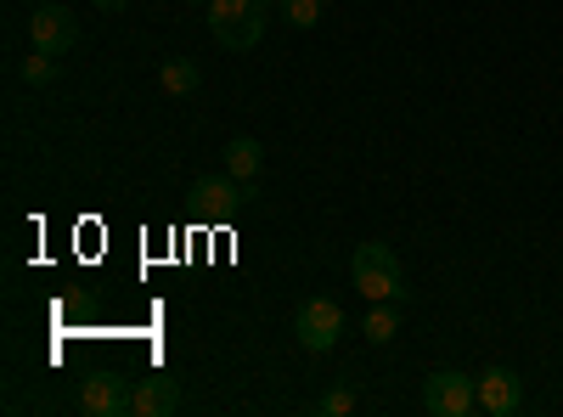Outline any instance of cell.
<instances>
[{
	"mask_svg": "<svg viewBox=\"0 0 563 417\" xmlns=\"http://www.w3.org/2000/svg\"><path fill=\"white\" fill-rule=\"evenodd\" d=\"M23 74V85H57V74H63V57H52V52H29V63L18 68Z\"/></svg>",
	"mask_w": 563,
	"mask_h": 417,
	"instance_id": "4fadbf2b",
	"label": "cell"
},
{
	"mask_svg": "<svg viewBox=\"0 0 563 417\" xmlns=\"http://www.w3.org/2000/svg\"><path fill=\"white\" fill-rule=\"evenodd\" d=\"M316 411H321V417H344V411H355V389H350V384L327 389V395L316 400Z\"/></svg>",
	"mask_w": 563,
	"mask_h": 417,
	"instance_id": "9a60e30c",
	"label": "cell"
},
{
	"mask_svg": "<svg viewBox=\"0 0 563 417\" xmlns=\"http://www.w3.org/2000/svg\"><path fill=\"white\" fill-rule=\"evenodd\" d=\"M265 12L271 0H209V34L225 52H254L265 34Z\"/></svg>",
	"mask_w": 563,
	"mask_h": 417,
	"instance_id": "6da1fadb",
	"label": "cell"
},
{
	"mask_svg": "<svg viewBox=\"0 0 563 417\" xmlns=\"http://www.w3.org/2000/svg\"><path fill=\"white\" fill-rule=\"evenodd\" d=\"M350 276L366 299H406V271L389 243H361L350 254Z\"/></svg>",
	"mask_w": 563,
	"mask_h": 417,
	"instance_id": "7a4b0ae2",
	"label": "cell"
},
{
	"mask_svg": "<svg viewBox=\"0 0 563 417\" xmlns=\"http://www.w3.org/2000/svg\"><path fill=\"white\" fill-rule=\"evenodd\" d=\"M361 333H366L372 344H389V339L400 333V299H372V310H366V321H361Z\"/></svg>",
	"mask_w": 563,
	"mask_h": 417,
	"instance_id": "8fae6325",
	"label": "cell"
},
{
	"mask_svg": "<svg viewBox=\"0 0 563 417\" xmlns=\"http://www.w3.org/2000/svg\"><path fill=\"white\" fill-rule=\"evenodd\" d=\"M180 406V384L169 373H153L135 384V417H169Z\"/></svg>",
	"mask_w": 563,
	"mask_h": 417,
	"instance_id": "9c48e42d",
	"label": "cell"
},
{
	"mask_svg": "<svg viewBox=\"0 0 563 417\" xmlns=\"http://www.w3.org/2000/svg\"><path fill=\"white\" fill-rule=\"evenodd\" d=\"M158 85L169 90V97H192V90L203 85V74H198L192 57H169V63L158 68Z\"/></svg>",
	"mask_w": 563,
	"mask_h": 417,
	"instance_id": "7c38bea8",
	"label": "cell"
},
{
	"mask_svg": "<svg viewBox=\"0 0 563 417\" xmlns=\"http://www.w3.org/2000/svg\"><path fill=\"white\" fill-rule=\"evenodd\" d=\"M192 7H198V0H192Z\"/></svg>",
	"mask_w": 563,
	"mask_h": 417,
	"instance_id": "e0dca14e",
	"label": "cell"
},
{
	"mask_svg": "<svg viewBox=\"0 0 563 417\" xmlns=\"http://www.w3.org/2000/svg\"><path fill=\"white\" fill-rule=\"evenodd\" d=\"M225 169L238 175V180H260V169H265V147L254 142V135H231V142H225Z\"/></svg>",
	"mask_w": 563,
	"mask_h": 417,
	"instance_id": "30bf717a",
	"label": "cell"
},
{
	"mask_svg": "<svg viewBox=\"0 0 563 417\" xmlns=\"http://www.w3.org/2000/svg\"><path fill=\"white\" fill-rule=\"evenodd\" d=\"M294 328H299V344H305L310 355H321V350H333V344H339V333H344V310H339V299H305L299 316H294Z\"/></svg>",
	"mask_w": 563,
	"mask_h": 417,
	"instance_id": "8992f818",
	"label": "cell"
},
{
	"mask_svg": "<svg viewBox=\"0 0 563 417\" xmlns=\"http://www.w3.org/2000/svg\"><path fill=\"white\" fill-rule=\"evenodd\" d=\"M186 198H192L203 215H238V209H249L260 198V187H254V180H238V175L225 169V175H198Z\"/></svg>",
	"mask_w": 563,
	"mask_h": 417,
	"instance_id": "277c9868",
	"label": "cell"
},
{
	"mask_svg": "<svg viewBox=\"0 0 563 417\" xmlns=\"http://www.w3.org/2000/svg\"><path fill=\"white\" fill-rule=\"evenodd\" d=\"M29 45L34 52H52V57H68L79 45V18L68 7H34L29 12Z\"/></svg>",
	"mask_w": 563,
	"mask_h": 417,
	"instance_id": "5b68a950",
	"label": "cell"
},
{
	"mask_svg": "<svg viewBox=\"0 0 563 417\" xmlns=\"http://www.w3.org/2000/svg\"><path fill=\"white\" fill-rule=\"evenodd\" d=\"M479 411L519 417L525 411V378L512 373V366H485V373H479Z\"/></svg>",
	"mask_w": 563,
	"mask_h": 417,
	"instance_id": "ba28073f",
	"label": "cell"
},
{
	"mask_svg": "<svg viewBox=\"0 0 563 417\" xmlns=\"http://www.w3.org/2000/svg\"><path fill=\"white\" fill-rule=\"evenodd\" d=\"M422 406L434 417H467L479 411V378L474 373H456V366H440V373L422 384Z\"/></svg>",
	"mask_w": 563,
	"mask_h": 417,
	"instance_id": "3957f363",
	"label": "cell"
},
{
	"mask_svg": "<svg viewBox=\"0 0 563 417\" xmlns=\"http://www.w3.org/2000/svg\"><path fill=\"white\" fill-rule=\"evenodd\" d=\"M282 12H288L294 29H316L321 12H327V0H282Z\"/></svg>",
	"mask_w": 563,
	"mask_h": 417,
	"instance_id": "5bb4252c",
	"label": "cell"
},
{
	"mask_svg": "<svg viewBox=\"0 0 563 417\" xmlns=\"http://www.w3.org/2000/svg\"><path fill=\"white\" fill-rule=\"evenodd\" d=\"M79 411L85 417H124L135 411V384H124L119 373H97L79 384Z\"/></svg>",
	"mask_w": 563,
	"mask_h": 417,
	"instance_id": "52a82bcc",
	"label": "cell"
},
{
	"mask_svg": "<svg viewBox=\"0 0 563 417\" xmlns=\"http://www.w3.org/2000/svg\"><path fill=\"white\" fill-rule=\"evenodd\" d=\"M90 7H102V12H124L130 0H90Z\"/></svg>",
	"mask_w": 563,
	"mask_h": 417,
	"instance_id": "2e32d148",
	"label": "cell"
}]
</instances>
